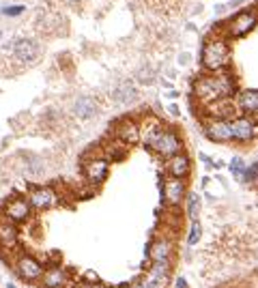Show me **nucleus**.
I'll return each instance as SVG.
<instances>
[{
    "label": "nucleus",
    "mask_w": 258,
    "mask_h": 288,
    "mask_svg": "<svg viewBox=\"0 0 258 288\" xmlns=\"http://www.w3.org/2000/svg\"><path fill=\"white\" fill-rule=\"evenodd\" d=\"M243 183H258V162H254L252 166H247V168H245Z\"/></svg>",
    "instance_id": "c85d7f7f"
},
{
    "label": "nucleus",
    "mask_w": 258,
    "mask_h": 288,
    "mask_svg": "<svg viewBox=\"0 0 258 288\" xmlns=\"http://www.w3.org/2000/svg\"><path fill=\"white\" fill-rule=\"evenodd\" d=\"M5 288H18V286H15L13 282H7V286H5Z\"/></svg>",
    "instance_id": "c9c22d12"
},
{
    "label": "nucleus",
    "mask_w": 258,
    "mask_h": 288,
    "mask_svg": "<svg viewBox=\"0 0 258 288\" xmlns=\"http://www.w3.org/2000/svg\"><path fill=\"white\" fill-rule=\"evenodd\" d=\"M76 282L74 271L67 269L62 262H54V265H45L43 275L39 279L41 288H71Z\"/></svg>",
    "instance_id": "423d86ee"
},
{
    "label": "nucleus",
    "mask_w": 258,
    "mask_h": 288,
    "mask_svg": "<svg viewBox=\"0 0 258 288\" xmlns=\"http://www.w3.org/2000/svg\"><path fill=\"white\" fill-rule=\"evenodd\" d=\"M112 99L116 103H132L138 99V89H136V84L132 80H123V82H118L114 89H112Z\"/></svg>",
    "instance_id": "4be33fe9"
},
{
    "label": "nucleus",
    "mask_w": 258,
    "mask_h": 288,
    "mask_svg": "<svg viewBox=\"0 0 258 288\" xmlns=\"http://www.w3.org/2000/svg\"><path fill=\"white\" fill-rule=\"evenodd\" d=\"M18 250H22L20 226L0 215V254H15Z\"/></svg>",
    "instance_id": "9b49d317"
},
{
    "label": "nucleus",
    "mask_w": 258,
    "mask_h": 288,
    "mask_svg": "<svg viewBox=\"0 0 258 288\" xmlns=\"http://www.w3.org/2000/svg\"><path fill=\"white\" fill-rule=\"evenodd\" d=\"M205 114L209 118H222V121H232V118L239 116V110H237V103L235 99H222V101H215V103H209L205 106Z\"/></svg>",
    "instance_id": "f3484780"
},
{
    "label": "nucleus",
    "mask_w": 258,
    "mask_h": 288,
    "mask_svg": "<svg viewBox=\"0 0 258 288\" xmlns=\"http://www.w3.org/2000/svg\"><path fill=\"white\" fill-rule=\"evenodd\" d=\"M99 112V103H97L95 97H88V95H82L74 101V114L80 118V121H91V118Z\"/></svg>",
    "instance_id": "aec40b11"
},
{
    "label": "nucleus",
    "mask_w": 258,
    "mask_h": 288,
    "mask_svg": "<svg viewBox=\"0 0 258 288\" xmlns=\"http://www.w3.org/2000/svg\"><path fill=\"white\" fill-rule=\"evenodd\" d=\"M232 142L237 144H249L258 138V121L254 116H237L232 118Z\"/></svg>",
    "instance_id": "9d476101"
},
{
    "label": "nucleus",
    "mask_w": 258,
    "mask_h": 288,
    "mask_svg": "<svg viewBox=\"0 0 258 288\" xmlns=\"http://www.w3.org/2000/svg\"><path fill=\"white\" fill-rule=\"evenodd\" d=\"M164 170H166L168 177H172V179H185V181H187V177L191 174V159L185 155V153H176V155H172V157L166 159Z\"/></svg>",
    "instance_id": "dca6fc26"
},
{
    "label": "nucleus",
    "mask_w": 258,
    "mask_h": 288,
    "mask_svg": "<svg viewBox=\"0 0 258 288\" xmlns=\"http://www.w3.org/2000/svg\"><path fill=\"white\" fill-rule=\"evenodd\" d=\"M237 91L235 78L228 71H217V74H205L194 82V97L198 103H203V108L209 103L230 99Z\"/></svg>",
    "instance_id": "f257e3e1"
},
{
    "label": "nucleus",
    "mask_w": 258,
    "mask_h": 288,
    "mask_svg": "<svg viewBox=\"0 0 258 288\" xmlns=\"http://www.w3.org/2000/svg\"><path fill=\"white\" fill-rule=\"evenodd\" d=\"M64 3H69V5H78V3H82V0H64Z\"/></svg>",
    "instance_id": "f704fd0d"
},
{
    "label": "nucleus",
    "mask_w": 258,
    "mask_h": 288,
    "mask_svg": "<svg viewBox=\"0 0 258 288\" xmlns=\"http://www.w3.org/2000/svg\"><path fill=\"white\" fill-rule=\"evenodd\" d=\"M11 269H13V273L18 275L24 284H39V279H41V275H43L45 265L37 258L35 254H30V252H26L22 247V250H18V252L13 254Z\"/></svg>",
    "instance_id": "7ed1b4c3"
},
{
    "label": "nucleus",
    "mask_w": 258,
    "mask_h": 288,
    "mask_svg": "<svg viewBox=\"0 0 258 288\" xmlns=\"http://www.w3.org/2000/svg\"><path fill=\"white\" fill-rule=\"evenodd\" d=\"M0 215H3L5 220L13 222L15 226H26V224H30L35 211H32V206H30L26 196H18V194H15L9 200H5L3 209H0Z\"/></svg>",
    "instance_id": "20e7f679"
},
{
    "label": "nucleus",
    "mask_w": 258,
    "mask_h": 288,
    "mask_svg": "<svg viewBox=\"0 0 258 288\" xmlns=\"http://www.w3.org/2000/svg\"><path fill=\"white\" fill-rule=\"evenodd\" d=\"M168 112H170L172 116H181V108L176 106V103H170V106H168Z\"/></svg>",
    "instance_id": "72a5a7b5"
},
{
    "label": "nucleus",
    "mask_w": 258,
    "mask_h": 288,
    "mask_svg": "<svg viewBox=\"0 0 258 288\" xmlns=\"http://www.w3.org/2000/svg\"><path fill=\"white\" fill-rule=\"evenodd\" d=\"M24 11V7H7V9H3V13L7 15H20Z\"/></svg>",
    "instance_id": "473e14b6"
},
{
    "label": "nucleus",
    "mask_w": 258,
    "mask_h": 288,
    "mask_svg": "<svg viewBox=\"0 0 258 288\" xmlns=\"http://www.w3.org/2000/svg\"><path fill=\"white\" fill-rule=\"evenodd\" d=\"M82 172H84V179H86L88 185L99 187L110 174V162L106 157H93L84 164Z\"/></svg>",
    "instance_id": "f8f14e48"
},
{
    "label": "nucleus",
    "mask_w": 258,
    "mask_h": 288,
    "mask_svg": "<svg viewBox=\"0 0 258 288\" xmlns=\"http://www.w3.org/2000/svg\"><path fill=\"white\" fill-rule=\"evenodd\" d=\"M136 80H138L140 84H153L155 82V71L151 67H140L138 74H136Z\"/></svg>",
    "instance_id": "cd10ccee"
},
{
    "label": "nucleus",
    "mask_w": 258,
    "mask_h": 288,
    "mask_svg": "<svg viewBox=\"0 0 258 288\" xmlns=\"http://www.w3.org/2000/svg\"><path fill=\"white\" fill-rule=\"evenodd\" d=\"M200 65H203L209 74H217V71H226L230 65V47L228 41L222 37L209 39L203 45L200 52Z\"/></svg>",
    "instance_id": "f03ea898"
},
{
    "label": "nucleus",
    "mask_w": 258,
    "mask_h": 288,
    "mask_svg": "<svg viewBox=\"0 0 258 288\" xmlns=\"http://www.w3.org/2000/svg\"><path fill=\"white\" fill-rule=\"evenodd\" d=\"M114 140L125 144V147H132V144L140 142V125L134 118H120L114 127Z\"/></svg>",
    "instance_id": "2eb2a0df"
},
{
    "label": "nucleus",
    "mask_w": 258,
    "mask_h": 288,
    "mask_svg": "<svg viewBox=\"0 0 258 288\" xmlns=\"http://www.w3.org/2000/svg\"><path fill=\"white\" fill-rule=\"evenodd\" d=\"M200 206H203V200H200L198 191H187V196H185V215H187L189 222L200 220Z\"/></svg>",
    "instance_id": "5701e85b"
},
{
    "label": "nucleus",
    "mask_w": 258,
    "mask_h": 288,
    "mask_svg": "<svg viewBox=\"0 0 258 288\" xmlns=\"http://www.w3.org/2000/svg\"><path fill=\"white\" fill-rule=\"evenodd\" d=\"M149 149L155 155L168 159V157H172L176 153H183V138L174 129H170V127H164V129L157 133V138L153 140V144Z\"/></svg>",
    "instance_id": "39448f33"
},
{
    "label": "nucleus",
    "mask_w": 258,
    "mask_h": 288,
    "mask_svg": "<svg viewBox=\"0 0 258 288\" xmlns=\"http://www.w3.org/2000/svg\"><path fill=\"white\" fill-rule=\"evenodd\" d=\"M161 129H164V123H161L157 116H147L144 118V123L140 125V142L149 149Z\"/></svg>",
    "instance_id": "412c9836"
},
{
    "label": "nucleus",
    "mask_w": 258,
    "mask_h": 288,
    "mask_svg": "<svg viewBox=\"0 0 258 288\" xmlns=\"http://www.w3.org/2000/svg\"><path fill=\"white\" fill-rule=\"evenodd\" d=\"M101 288H118V286H110V284H101Z\"/></svg>",
    "instance_id": "e433bc0d"
},
{
    "label": "nucleus",
    "mask_w": 258,
    "mask_h": 288,
    "mask_svg": "<svg viewBox=\"0 0 258 288\" xmlns=\"http://www.w3.org/2000/svg\"><path fill=\"white\" fill-rule=\"evenodd\" d=\"M172 286H174V288H189L187 279H185V277H181V275H176V277L172 279Z\"/></svg>",
    "instance_id": "2f4dec72"
},
{
    "label": "nucleus",
    "mask_w": 258,
    "mask_h": 288,
    "mask_svg": "<svg viewBox=\"0 0 258 288\" xmlns=\"http://www.w3.org/2000/svg\"><path fill=\"white\" fill-rule=\"evenodd\" d=\"M256 22H258V13H256L254 9H252V11L247 9V11L237 13L235 18H232V22L228 24V37L241 39V37L249 35V30H254Z\"/></svg>",
    "instance_id": "ddd939ff"
},
{
    "label": "nucleus",
    "mask_w": 258,
    "mask_h": 288,
    "mask_svg": "<svg viewBox=\"0 0 258 288\" xmlns=\"http://www.w3.org/2000/svg\"><path fill=\"white\" fill-rule=\"evenodd\" d=\"M185 196H187V183L185 179H172L166 177L164 187H161V198H164L166 206L170 209H181V204L185 202Z\"/></svg>",
    "instance_id": "6e6552de"
},
{
    "label": "nucleus",
    "mask_w": 258,
    "mask_h": 288,
    "mask_svg": "<svg viewBox=\"0 0 258 288\" xmlns=\"http://www.w3.org/2000/svg\"><path fill=\"white\" fill-rule=\"evenodd\" d=\"M80 279H84V282H95V284H99L101 282V277L97 275V273H93V271H86V273L80 277Z\"/></svg>",
    "instance_id": "7c9ffc66"
},
{
    "label": "nucleus",
    "mask_w": 258,
    "mask_h": 288,
    "mask_svg": "<svg viewBox=\"0 0 258 288\" xmlns=\"http://www.w3.org/2000/svg\"><path fill=\"white\" fill-rule=\"evenodd\" d=\"M205 135L211 142H232V123L222 121V118H207L205 123Z\"/></svg>",
    "instance_id": "4468645a"
},
{
    "label": "nucleus",
    "mask_w": 258,
    "mask_h": 288,
    "mask_svg": "<svg viewBox=\"0 0 258 288\" xmlns=\"http://www.w3.org/2000/svg\"><path fill=\"white\" fill-rule=\"evenodd\" d=\"M174 254H176V245L168 235L153 237L147 247L149 262H170V260H174Z\"/></svg>",
    "instance_id": "0eeeda50"
},
{
    "label": "nucleus",
    "mask_w": 258,
    "mask_h": 288,
    "mask_svg": "<svg viewBox=\"0 0 258 288\" xmlns=\"http://www.w3.org/2000/svg\"><path fill=\"white\" fill-rule=\"evenodd\" d=\"M237 110L243 112V116H258V91L247 89L237 95Z\"/></svg>",
    "instance_id": "6ab92c4d"
},
{
    "label": "nucleus",
    "mask_w": 258,
    "mask_h": 288,
    "mask_svg": "<svg viewBox=\"0 0 258 288\" xmlns=\"http://www.w3.org/2000/svg\"><path fill=\"white\" fill-rule=\"evenodd\" d=\"M200 239H203V224H200V220L189 222V230H187V237H185V243H187V247H196L200 243Z\"/></svg>",
    "instance_id": "393cba45"
},
{
    "label": "nucleus",
    "mask_w": 258,
    "mask_h": 288,
    "mask_svg": "<svg viewBox=\"0 0 258 288\" xmlns=\"http://www.w3.org/2000/svg\"><path fill=\"white\" fill-rule=\"evenodd\" d=\"M118 288H151V286H149V282H147V279H144V275H142V277H136L134 282L120 284Z\"/></svg>",
    "instance_id": "c756f323"
},
{
    "label": "nucleus",
    "mask_w": 258,
    "mask_h": 288,
    "mask_svg": "<svg viewBox=\"0 0 258 288\" xmlns=\"http://www.w3.org/2000/svg\"><path fill=\"white\" fill-rule=\"evenodd\" d=\"M13 56L20 62H24V65L35 62L39 58V45H37V41H32V39H18V41L13 43Z\"/></svg>",
    "instance_id": "a211bd4d"
},
{
    "label": "nucleus",
    "mask_w": 258,
    "mask_h": 288,
    "mask_svg": "<svg viewBox=\"0 0 258 288\" xmlns=\"http://www.w3.org/2000/svg\"><path fill=\"white\" fill-rule=\"evenodd\" d=\"M28 202L32 206V211H50L54 209L56 204H58V196H56V191L52 187H45V185H32L28 189Z\"/></svg>",
    "instance_id": "1a4fd4ad"
},
{
    "label": "nucleus",
    "mask_w": 258,
    "mask_h": 288,
    "mask_svg": "<svg viewBox=\"0 0 258 288\" xmlns=\"http://www.w3.org/2000/svg\"><path fill=\"white\" fill-rule=\"evenodd\" d=\"M106 151H108L106 159H114V162H120V159H125V155H127V147H125V144H120L118 140L112 144V147H108Z\"/></svg>",
    "instance_id": "a878e982"
},
{
    "label": "nucleus",
    "mask_w": 258,
    "mask_h": 288,
    "mask_svg": "<svg viewBox=\"0 0 258 288\" xmlns=\"http://www.w3.org/2000/svg\"><path fill=\"white\" fill-rule=\"evenodd\" d=\"M230 172H232V177H235L237 181H241V183H243V174H245V162H243V159H241V157H235V159H232V162H230Z\"/></svg>",
    "instance_id": "bb28decb"
},
{
    "label": "nucleus",
    "mask_w": 258,
    "mask_h": 288,
    "mask_svg": "<svg viewBox=\"0 0 258 288\" xmlns=\"http://www.w3.org/2000/svg\"><path fill=\"white\" fill-rule=\"evenodd\" d=\"M0 37H3V35H0Z\"/></svg>",
    "instance_id": "4c0bfd02"
},
{
    "label": "nucleus",
    "mask_w": 258,
    "mask_h": 288,
    "mask_svg": "<svg viewBox=\"0 0 258 288\" xmlns=\"http://www.w3.org/2000/svg\"><path fill=\"white\" fill-rule=\"evenodd\" d=\"M172 273H174V260H170V262H149L147 275H153V277H172Z\"/></svg>",
    "instance_id": "b1692460"
}]
</instances>
